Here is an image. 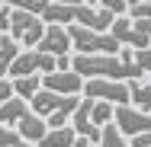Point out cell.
<instances>
[{
  "label": "cell",
  "instance_id": "cell-14",
  "mask_svg": "<svg viewBox=\"0 0 151 147\" xmlns=\"http://www.w3.org/2000/svg\"><path fill=\"white\" fill-rule=\"evenodd\" d=\"M29 74H42V64H39V51H19V58L13 61L10 67V80L13 77H29Z\"/></svg>",
  "mask_w": 151,
  "mask_h": 147
},
{
  "label": "cell",
  "instance_id": "cell-15",
  "mask_svg": "<svg viewBox=\"0 0 151 147\" xmlns=\"http://www.w3.org/2000/svg\"><path fill=\"white\" fill-rule=\"evenodd\" d=\"M74 141H77L74 125H64V128H48V134L35 147H74Z\"/></svg>",
  "mask_w": 151,
  "mask_h": 147
},
{
  "label": "cell",
  "instance_id": "cell-26",
  "mask_svg": "<svg viewBox=\"0 0 151 147\" xmlns=\"http://www.w3.org/2000/svg\"><path fill=\"white\" fill-rule=\"evenodd\" d=\"M129 3H145V0H129Z\"/></svg>",
  "mask_w": 151,
  "mask_h": 147
},
{
  "label": "cell",
  "instance_id": "cell-3",
  "mask_svg": "<svg viewBox=\"0 0 151 147\" xmlns=\"http://www.w3.org/2000/svg\"><path fill=\"white\" fill-rule=\"evenodd\" d=\"M45 29H48V23L42 19V13L13 10V16H10V35H13L23 48H35V45L42 42Z\"/></svg>",
  "mask_w": 151,
  "mask_h": 147
},
{
  "label": "cell",
  "instance_id": "cell-7",
  "mask_svg": "<svg viewBox=\"0 0 151 147\" xmlns=\"http://www.w3.org/2000/svg\"><path fill=\"white\" fill-rule=\"evenodd\" d=\"M77 99H81V96H61V93H52V89L42 87V89L29 99V106H32V112H35V115H42L45 121H48L55 112H61L64 106H71V102H77Z\"/></svg>",
  "mask_w": 151,
  "mask_h": 147
},
{
  "label": "cell",
  "instance_id": "cell-23",
  "mask_svg": "<svg viewBox=\"0 0 151 147\" xmlns=\"http://www.w3.org/2000/svg\"><path fill=\"white\" fill-rule=\"evenodd\" d=\"M129 147H151V131L138 134V138H132V141H129Z\"/></svg>",
  "mask_w": 151,
  "mask_h": 147
},
{
  "label": "cell",
  "instance_id": "cell-13",
  "mask_svg": "<svg viewBox=\"0 0 151 147\" xmlns=\"http://www.w3.org/2000/svg\"><path fill=\"white\" fill-rule=\"evenodd\" d=\"M26 112H32L29 99H19V96H10L6 102H0V121L3 125H13L16 128V121L26 115Z\"/></svg>",
  "mask_w": 151,
  "mask_h": 147
},
{
  "label": "cell",
  "instance_id": "cell-9",
  "mask_svg": "<svg viewBox=\"0 0 151 147\" xmlns=\"http://www.w3.org/2000/svg\"><path fill=\"white\" fill-rule=\"evenodd\" d=\"M109 32H113V38H116L119 45H125V48H148L151 45V38L135 26L132 16H116V23H113Z\"/></svg>",
  "mask_w": 151,
  "mask_h": 147
},
{
  "label": "cell",
  "instance_id": "cell-25",
  "mask_svg": "<svg viewBox=\"0 0 151 147\" xmlns=\"http://www.w3.org/2000/svg\"><path fill=\"white\" fill-rule=\"evenodd\" d=\"M3 10H6V3H3V0H0V13H3Z\"/></svg>",
  "mask_w": 151,
  "mask_h": 147
},
{
  "label": "cell",
  "instance_id": "cell-24",
  "mask_svg": "<svg viewBox=\"0 0 151 147\" xmlns=\"http://www.w3.org/2000/svg\"><path fill=\"white\" fill-rule=\"evenodd\" d=\"M52 3H68V6H93V3H100V0H52Z\"/></svg>",
  "mask_w": 151,
  "mask_h": 147
},
{
  "label": "cell",
  "instance_id": "cell-18",
  "mask_svg": "<svg viewBox=\"0 0 151 147\" xmlns=\"http://www.w3.org/2000/svg\"><path fill=\"white\" fill-rule=\"evenodd\" d=\"M90 118H93V125H96V128H103V125H109V121L116 118V106H113V102H106V99H93Z\"/></svg>",
  "mask_w": 151,
  "mask_h": 147
},
{
  "label": "cell",
  "instance_id": "cell-4",
  "mask_svg": "<svg viewBox=\"0 0 151 147\" xmlns=\"http://www.w3.org/2000/svg\"><path fill=\"white\" fill-rule=\"evenodd\" d=\"M84 96H87V99H106V102H113V106L132 102L129 80H109V77H90V80L84 83Z\"/></svg>",
  "mask_w": 151,
  "mask_h": 147
},
{
  "label": "cell",
  "instance_id": "cell-5",
  "mask_svg": "<svg viewBox=\"0 0 151 147\" xmlns=\"http://www.w3.org/2000/svg\"><path fill=\"white\" fill-rule=\"evenodd\" d=\"M116 125H119V131L132 141V138H138V134H145L151 131V112H142V109H135L132 102H125V106H116V118H113Z\"/></svg>",
  "mask_w": 151,
  "mask_h": 147
},
{
  "label": "cell",
  "instance_id": "cell-6",
  "mask_svg": "<svg viewBox=\"0 0 151 147\" xmlns=\"http://www.w3.org/2000/svg\"><path fill=\"white\" fill-rule=\"evenodd\" d=\"M84 77L77 70H55V74H42V87L52 89V93H61V96H81L84 93Z\"/></svg>",
  "mask_w": 151,
  "mask_h": 147
},
{
  "label": "cell",
  "instance_id": "cell-12",
  "mask_svg": "<svg viewBox=\"0 0 151 147\" xmlns=\"http://www.w3.org/2000/svg\"><path fill=\"white\" fill-rule=\"evenodd\" d=\"M19 42L10 35V32H0V77H10V67H13V61L19 58Z\"/></svg>",
  "mask_w": 151,
  "mask_h": 147
},
{
  "label": "cell",
  "instance_id": "cell-21",
  "mask_svg": "<svg viewBox=\"0 0 151 147\" xmlns=\"http://www.w3.org/2000/svg\"><path fill=\"white\" fill-rule=\"evenodd\" d=\"M129 16H132V19H151V0L132 3V6H129Z\"/></svg>",
  "mask_w": 151,
  "mask_h": 147
},
{
  "label": "cell",
  "instance_id": "cell-8",
  "mask_svg": "<svg viewBox=\"0 0 151 147\" xmlns=\"http://www.w3.org/2000/svg\"><path fill=\"white\" fill-rule=\"evenodd\" d=\"M35 48H39V51H48V55H55V58H68V55L74 51V45H71V35H68V26L48 23V29H45L42 42H39Z\"/></svg>",
  "mask_w": 151,
  "mask_h": 147
},
{
  "label": "cell",
  "instance_id": "cell-17",
  "mask_svg": "<svg viewBox=\"0 0 151 147\" xmlns=\"http://www.w3.org/2000/svg\"><path fill=\"white\" fill-rule=\"evenodd\" d=\"M129 93H132V106H135V109H142V112H151V83L129 80Z\"/></svg>",
  "mask_w": 151,
  "mask_h": 147
},
{
  "label": "cell",
  "instance_id": "cell-11",
  "mask_svg": "<svg viewBox=\"0 0 151 147\" xmlns=\"http://www.w3.org/2000/svg\"><path fill=\"white\" fill-rule=\"evenodd\" d=\"M16 131H19V138H23V141L39 144V141L48 134V121H45L42 115H35V112H26V115L16 121Z\"/></svg>",
  "mask_w": 151,
  "mask_h": 147
},
{
  "label": "cell",
  "instance_id": "cell-16",
  "mask_svg": "<svg viewBox=\"0 0 151 147\" xmlns=\"http://www.w3.org/2000/svg\"><path fill=\"white\" fill-rule=\"evenodd\" d=\"M42 89V74H29V77H13V96L19 99H32Z\"/></svg>",
  "mask_w": 151,
  "mask_h": 147
},
{
  "label": "cell",
  "instance_id": "cell-2",
  "mask_svg": "<svg viewBox=\"0 0 151 147\" xmlns=\"http://www.w3.org/2000/svg\"><path fill=\"white\" fill-rule=\"evenodd\" d=\"M71 45L77 55H119L122 45L113 38V32H96L87 26H68Z\"/></svg>",
  "mask_w": 151,
  "mask_h": 147
},
{
  "label": "cell",
  "instance_id": "cell-10",
  "mask_svg": "<svg viewBox=\"0 0 151 147\" xmlns=\"http://www.w3.org/2000/svg\"><path fill=\"white\" fill-rule=\"evenodd\" d=\"M119 58L125 61L132 80H142L145 74L151 77V45H148V48H122Z\"/></svg>",
  "mask_w": 151,
  "mask_h": 147
},
{
  "label": "cell",
  "instance_id": "cell-19",
  "mask_svg": "<svg viewBox=\"0 0 151 147\" xmlns=\"http://www.w3.org/2000/svg\"><path fill=\"white\" fill-rule=\"evenodd\" d=\"M96 147H129V138L119 131L116 121H109V125H103V138H100Z\"/></svg>",
  "mask_w": 151,
  "mask_h": 147
},
{
  "label": "cell",
  "instance_id": "cell-20",
  "mask_svg": "<svg viewBox=\"0 0 151 147\" xmlns=\"http://www.w3.org/2000/svg\"><path fill=\"white\" fill-rule=\"evenodd\" d=\"M100 6L109 10L113 16H129V6H132V3H129V0H100Z\"/></svg>",
  "mask_w": 151,
  "mask_h": 147
},
{
  "label": "cell",
  "instance_id": "cell-22",
  "mask_svg": "<svg viewBox=\"0 0 151 147\" xmlns=\"http://www.w3.org/2000/svg\"><path fill=\"white\" fill-rule=\"evenodd\" d=\"M13 96V80H6V77H0V102H6Z\"/></svg>",
  "mask_w": 151,
  "mask_h": 147
},
{
  "label": "cell",
  "instance_id": "cell-1",
  "mask_svg": "<svg viewBox=\"0 0 151 147\" xmlns=\"http://www.w3.org/2000/svg\"><path fill=\"white\" fill-rule=\"evenodd\" d=\"M71 70H77L84 80L90 77H109V80H132L129 67L119 55H74L71 58Z\"/></svg>",
  "mask_w": 151,
  "mask_h": 147
}]
</instances>
